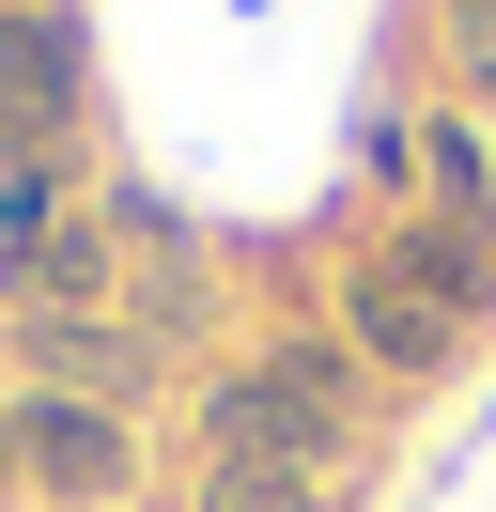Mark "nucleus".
I'll list each match as a JSON object with an SVG mask.
<instances>
[{"label": "nucleus", "mask_w": 496, "mask_h": 512, "mask_svg": "<svg viewBox=\"0 0 496 512\" xmlns=\"http://www.w3.org/2000/svg\"><path fill=\"white\" fill-rule=\"evenodd\" d=\"M47 233H62V171H0V280H16Z\"/></svg>", "instance_id": "nucleus-9"}, {"label": "nucleus", "mask_w": 496, "mask_h": 512, "mask_svg": "<svg viewBox=\"0 0 496 512\" xmlns=\"http://www.w3.org/2000/svg\"><path fill=\"white\" fill-rule=\"evenodd\" d=\"M419 218H450V233H496V140L465 125V109L419 140Z\"/></svg>", "instance_id": "nucleus-6"}, {"label": "nucleus", "mask_w": 496, "mask_h": 512, "mask_svg": "<svg viewBox=\"0 0 496 512\" xmlns=\"http://www.w3.org/2000/svg\"><path fill=\"white\" fill-rule=\"evenodd\" d=\"M16 481L62 512H124V481H140V435H124V404H62V388H16Z\"/></svg>", "instance_id": "nucleus-4"}, {"label": "nucleus", "mask_w": 496, "mask_h": 512, "mask_svg": "<svg viewBox=\"0 0 496 512\" xmlns=\"http://www.w3.org/2000/svg\"><path fill=\"white\" fill-rule=\"evenodd\" d=\"M186 512H341L310 466H279V450H202V497Z\"/></svg>", "instance_id": "nucleus-7"}, {"label": "nucleus", "mask_w": 496, "mask_h": 512, "mask_svg": "<svg viewBox=\"0 0 496 512\" xmlns=\"http://www.w3.org/2000/svg\"><path fill=\"white\" fill-rule=\"evenodd\" d=\"M434 63H450L465 125H481V109H496V0H434Z\"/></svg>", "instance_id": "nucleus-8"}, {"label": "nucleus", "mask_w": 496, "mask_h": 512, "mask_svg": "<svg viewBox=\"0 0 496 512\" xmlns=\"http://www.w3.org/2000/svg\"><path fill=\"white\" fill-rule=\"evenodd\" d=\"M16 342H31V388H62V404H140V373H155V326H124V311H31Z\"/></svg>", "instance_id": "nucleus-5"}, {"label": "nucleus", "mask_w": 496, "mask_h": 512, "mask_svg": "<svg viewBox=\"0 0 496 512\" xmlns=\"http://www.w3.org/2000/svg\"><path fill=\"white\" fill-rule=\"evenodd\" d=\"M78 109H93L78 16H62V0H16V16H0V171H62Z\"/></svg>", "instance_id": "nucleus-3"}, {"label": "nucleus", "mask_w": 496, "mask_h": 512, "mask_svg": "<svg viewBox=\"0 0 496 512\" xmlns=\"http://www.w3.org/2000/svg\"><path fill=\"white\" fill-rule=\"evenodd\" d=\"M496 326V233H450V218H388L341 280V357L372 388H434L465 342Z\"/></svg>", "instance_id": "nucleus-1"}, {"label": "nucleus", "mask_w": 496, "mask_h": 512, "mask_svg": "<svg viewBox=\"0 0 496 512\" xmlns=\"http://www.w3.org/2000/svg\"><path fill=\"white\" fill-rule=\"evenodd\" d=\"M0 481H16V404H0Z\"/></svg>", "instance_id": "nucleus-10"}, {"label": "nucleus", "mask_w": 496, "mask_h": 512, "mask_svg": "<svg viewBox=\"0 0 496 512\" xmlns=\"http://www.w3.org/2000/svg\"><path fill=\"white\" fill-rule=\"evenodd\" d=\"M372 419H388V388L341 342H264L248 373L202 388V450H279V466H310V481L372 466Z\"/></svg>", "instance_id": "nucleus-2"}]
</instances>
